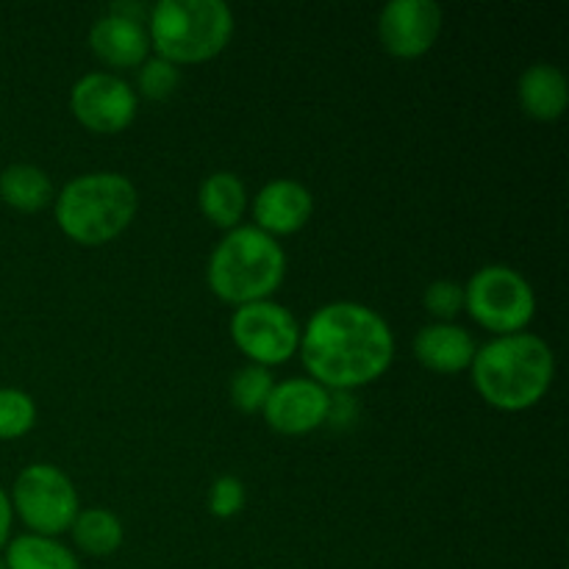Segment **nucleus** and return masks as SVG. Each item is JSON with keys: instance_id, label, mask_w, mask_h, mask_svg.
<instances>
[{"instance_id": "obj_1", "label": "nucleus", "mask_w": 569, "mask_h": 569, "mask_svg": "<svg viewBox=\"0 0 569 569\" xmlns=\"http://www.w3.org/2000/svg\"><path fill=\"white\" fill-rule=\"evenodd\" d=\"M298 353L311 381L328 392H353L392 367L395 333L370 306L337 300L309 317Z\"/></svg>"}, {"instance_id": "obj_2", "label": "nucleus", "mask_w": 569, "mask_h": 569, "mask_svg": "<svg viewBox=\"0 0 569 569\" xmlns=\"http://www.w3.org/2000/svg\"><path fill=\"white\" fill-rule=\"evenodd\" d=\"M472 387L492 409H533L548 395L556 376V356L537 333H509L476 350L470 365Z\"/></svg>"}, {"instance_id": "obj_3", "label": "nucleus", "mask_w": 569, "mask_h": 569, "mask_svg": "<svg viewBox=\"0 0 569 569\" xmlns=\"http://www.w3.org/2000/svg\"><path fill=\"white\" fill-rule=\"evenodd\" d=\"M287 278V253L270 233L237 226L217 242L206 267L211 292L231 306L270 300Z\"/></svg>"}, {"instance_id": "obj_4", "label": "nucleus", "mask_w": 569, "mask_h": 569, "mask_svg": "<svg viewBox=\"0 0 569 569\" xmlns=\"http://www.w3.org/2000/svg\"><path fill=\"white\" fill-rule=\"evenodd\" d=\"M139 194L122 172H87L64 183L56 198V222L67 239L87 248L111 242L131 226Z\"/></svg>"}, {"instance_id": "obj_5", "label": "nucleus", "mask_w": 569, "mask_h": 569, "mask_svg": "<svg viewBox=\"0 0 569 569\" xmlns=\"http://www.w3.org/2000/svg\"><path fill=\"white\" fill-rule=\"evenodd\" d=\"M233 11L222 0H159L148 11L150 50L170 64H203L228 48Z\"/></svg>"}, {"instance_id": "obj_6", "label": "nucleus", "mask_w": 569, "mask_h": 569, "mask_svg": "<svg viewBox=\"0 0 569 569\" xmlns=\"http://www.w3.org/2000/svg\"><path fill=\"white\" fill-rule=\"evenodd\" d=\"M465 309L481 328L509 337L531 326L537 315V295L515 267L489 264L467 281Z\"/></svg>"}, {"instance_id": "obj_7", "label": "nucleus", "mask_w": 569, "mask_h": 569, "mask_svg": "<svg viewBox=\"0 0 569 569\" xmlns=\"http://www.w3.org/2000/svg\"><path fill=\"white\" fill-rule=\"evenodd\" d=\"M9 500L11 511H17L28 531L50 539L70 531L81 511L76 483L53 465L26 467L17 476Z\"/></svg>"}, {"instance_id": "obj_8", "label": "nucleus", "mask_w": 569, "mask_h": 569, "mask_svg": "<svg viewBox=\"0 0 569 569\" xmlns=\"http://www.w3.org/2000/svg\"><path fill=\"white\" fill-rule=\"evenodd\" d=\"M231 339L250 365H287L300 350V322L287 306L276 300L239 306L231 317Z\"/></svg>"}, {"instance_id": "obj_9", "label": "nucleus", "mask_w": 569, "mask_h": 569, "mask_svg": "<svg viewBox=\"0 0 569 569\" xmlns=\"http://www.w3.org/2000/svg\"><path fill=\"white\" fill-rule=\"evenodd\" d=\"M70 111L87 131L120 133L137 120L139 94L114 72H87L72 83Z\"/></svg>"}, {"instance_id": "obj_10", "label": "nucleus", "mask_w": 569, "mask_h": 569, "mask_svg": "<svg viewBox=\"0 0 569 569\" xmlns=\"http://www.w3.org/2000/svg\"><path fill=\"white\" fill-rule=\"evenodd\" d=\"M442 6L433 0H392L378 17V39L395 59H420L442 33Z\"/></svg>"}, {"instance_id": "obj_11", "label": "nucleus", "mask_w": 569, "mask_h": 569, "mask_svg": "<svg viewBox=\"0 0 569 569\" xmlns=\"http://www.w3.org/2000/svg\"><path fill=\"white\" fill-rule=\"evenodd\" d=\"M331 392L311 378H289L276 383L270 400L264 403L267 426L281 437H306L328 422Z\"/></svg>"}, {"instance_id": "obj_12", "label": "nucleus", "mask_w": 569, "mask_h": 569, "mask_svg": "<svg viewBox=\"0 0 569 569\" xmlns=\"http://www.w3.org/2000/svg\"><path fill=\"white\" fill-rule=\"evenodd\" d=\"M315 214V198L295 178H276L253 198L256 228L276 237H292Z\"/></svg>"}, {"instance_id": "obj_13", "label": "nucleus", "mask_w": 569, "mask_h": 569, "mask_svg": "<svg viewBox=\"0 0 569 569\" xmlns=\"http://www.w3.org/2000/svg\"><path fill=\"white\" fill-rule=\"evenodd\" d=\"M89 48L109 67H142L150 59V37L144 22L106 11L89 31Z\"/></svg>"}, {"instance_id": "obj_14", "label": "nucleus", "mask_w": 569, "mask_h": 569, "mask_svg": "<svg viewBox=\"0 0 569 569\" xmlns=\"http://www.w3.org/2000/svg\"><path fill=\"white\" fill-rule=\"evenodd\" d=\"M476 350L478 345L472 333L453 322H431L415 337L417 361L439 376H456V372L470 370Z\"/></svg>"}, {"instance_id": "obj_15", "label": "nucleus", "mask_w": 569, "mask_h": 569, "mask_svg": "<svg viewBox=\"0 0 569 569\" xmlns=\"http://www.w3.org/2000/svg\"><path fill=\"white\" fill-rule=\"evenodd\" d=\"M517 100L528 117L539 122H553L565 117L569 106V81L556 64H531L517 81Z\"/></svg>"}, {"instance_id": "obj_16", "label": "nucleus", "mask_w": 569, "mask_h": 569, "mask_svg": "<svg viewBox=\"0 0 569 569\" xmlns=\"http://www.w3.org/2000/svg\"><path fill=\"white\" fill-rule=\"evenodd\" d=\"M198 203L211 226L222 228V231H233L242 222L244 209H248V189H244L242 178L237 172H211L200 183Z\"/></svg>"}, {"instance_id": "obj_17", "label": "nucleus", "mask_w": 569, "mask_h": 569, "mask_svg": "<svg viewBox=\"0 0 569 569\" xmlns=\"http://www.w3.org/2000/svg\"><path fill=\"white\" fill-rule=\"evenodd\" d=\"M0 200L17 211H42L53 203V181L37 164H9L0 172Z\"/></svg>"}, {"instance_id": "obj_18", "label": "nucleus", "mask_w": 569, "mask_h": 569, "mask_svg": "<svg viewBox=\"0 0 569 569\" xmlns=\"http://www.w3.org/2000/svg\"><path fill=\"white\" fill-rule=\"evenodd\" d=\"M72 542L81 553L94 556V559H106L114 556L126 542V528L122 520L109 509H81L76 522L70 528Z\"/></svg>"}, {"instance_id": "obj_19", "label": "nucleus", "mask_w": 569, "mask_h": 569, "mask_svg": "<svg viewBox=\"0 0 569 569\" xmlns=\"http://www.w3.org/2000/svg\"><path fill=\"white\" fill-rule=\"evenodd\" d=\"M3 561L9 569H81V561L67 545L37 533L9 539Z\"/></svg>"}, {"instance_id": "obj_20", "label": "nucleus", "mask_w": 569, "mask_h": 569, "mask_svg": "<svg viewBox=\"0 0 569 569\" xmlns=\"http://www.w3.org/2000/svg\"><path fill=\"white\" fill-rule=\"evenodd\" d=\"M272 389H276V378H272V372L267 370V367L248 365L242 367V370L233 372L231 403L237 406L242 415H256V411L264 409Z\"/></svg>"}, {"instance_id": "obj_21", "label": "nucleus", "mask_w": 569, "mask_h": 569, "mask_svg": "<svg viewBox=\"0 0 569 569\" xmlns=\"http://www.w3.org/2000/svg\"><path fill=\"white\" fill-rule=\"evenodd\" d=\"M37 426V403L28 392L14 387L0 389V442L22 439Z\"/></svg>"}, {"instance_id": "obj_22", "label": "nucleus", "mask_w": 569, "mask_h": 569, "mask_svg": "<svg viewBox=\"0 0 569 569\" xmlns=\"http://www.w3.org/2000/svg\"><path fill=\"white\" fill-rule=\"evenodd\" d=\"M178 83H181V70L161 56H150L139 67V92L148 100H167L176 94Z\"/></svg>"}, {"instance_id": "obj_23", "label": "nucleus", "mask_w": 569, "mask_h": 569, "mask_svg": "<svg viewBox=\"0 0 569 569\" xmlns=\"http://www.w3.org/2000/svg\"><path fill=\"white\" fill-rule=\"evenodd\" d=\"M422 303H426L428 315L437 317L439 322H450L465 309V287L450 278H439V281L428 283Z\"/></svg>"}, {"instance_id": "obj_24", "label": "nucleus", "mask_w": 569, "mask_h": 569, "mask_svg": "<svg viewBox=\"0 0 569 569\" xmlns=\"http://www.w3.org/2000/svg\"><path fill=\"white\" fill-rule=\"evenodd\" d=\"M244 503H248V492L237 476L217 478L209 489V500H206L211 517H217V520H231L244 509Z\"/></svg>"}, {"instance_id": "obj_25", "label": "nucleus", "mask_w": 569, "mask_h": 569, "mask_svg": "<svg viewBox=\"0 0 569 569\" xmlns=\"http://www.w3.org/2000/svg\"><path fill=\"white\" fill-rule=\"evenodd\" d=\"M11 522H14V511H11V500L9 492L0 487V548L9 542V533H11Z\"/></svg>"}, {"instance_id": "obj_26", "label": "nucleus", "mask_w": 569, "mask_h": 569, "mask_svg": "<svg viewBox=\"0 0 569 569\" xmlns=\"http://www.w3.org/2000/svg\"><path fill=\"white\" fill-rule=\"evenodd\" d=\"M0 569H9V567H6V561H3V556H0Z\"/></svg>"}]
</instances>
